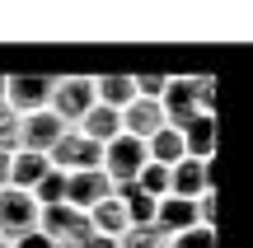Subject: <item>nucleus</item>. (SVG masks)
Masks as SVG:
<instances>
[{
	"mask_svg": "<svg viewBox=\"0 0 253 248\" xmlns=\"http://www.w3.org/2000/svg\"><path fill=\"white\" fill-rule=\"evenodd\" d=\"M38 234H47L52 248H80L94 230H89V215L84 211L56 202V206H38Z\"/></svg>",
	"mask_w": 253,
	"mask_h": 248,
	"instance_id": "f257e3e1",
	"label": "nucleus"
},
{
	"mask_svg": "<svg viewBox=\"0 0 253 248\" xmlns=\"http://www.w3.org/2000/svg\"><path fill=\"white\" fill-rule=\"evenodd\" d=\"M145 164H150V159H145V141H136V136H113L108 145H103V159H99L108 183H136V174H141Z\"/></svg>",
	"mask_w": 253,
	"mask_h": 248,
	"instance_id": "f03ea898",
	"label": "nucleus"
},
{
	"mask_svg": "<svg viewBox=\"0 0 253 248\" xmlns=\"http://www.w3.org/2000/svg\"><path fill=\"white\" fill-rule=\"evenodd\" d=\"M38 230V202L19 187H0V244H14Z\"/></svg>",
	"mask_w": 253,
	"mask_h": 248,
	"instance_id": "7ed1b4c3",
	"label": "nucleus"
},
{
	"mask_svg": "<svg viewBox=\"0 0 253 248\" xmlns=\"http://www.w3.org/2000/svg\"><path fill=\"white\" fill-rule=\"evenodd\" d=\"M89 108H94V84L84 80V75H61V80H52V103H47V112H56L66 127H75Z\"/></svg>",
	"mask_w": 253,
	"mask_h": 248,
	"instance_id": "20e7f679",
	"label": "nucleus"
},
{
	"mask_svg": "<svg viewBox=\"0 0 253 248\" xmlns=\"http://www.w3.org/2000/svg\"><path fill=\"white\" fill-rule=\"evenodd\" d=\"M99 159H103V145L84 141L80 131H66V136L47 150V164H52L56 174H84V169H99Z\"/></svg>",
	"mask_w": 253,
	"mask_h": 248,
	"instance_id": "39448f33",
	"label": "nucleus"
},
{
	"mask_svg": "<svg viewBox=\"0 0 253 248\" xmlns=\"http://www.w3.org/2000/svg\"><path fill=\"white\" fill-rule=\"evenodd\" d=\"M52 103V80L47 75H5V108L28 117V112H42Z\"/></svg>",
	"mask_w": 253,
	"mask_h": 248,
	"instance_id": "423d86ee",
	"label": "nucleus"
},
{
	"mask_svg": "<svg viewBox=\"0 0 253 248\" xmlns=\"http://www.w3.org/2000/svg\"><path fill=\"white\" fill-rule=\"evenodd\" d=\"M202 192H216V169H211V159H178V164L169 169V197L197 202Z\"/></svg>",
	"mask_w": 253,
	"mask_h": 248,
	"instance_id": "0eeeda50",
	"label": "nucleus"
},
{
	"mask_svg": "<svg viewBox=\"0 0 253 248\" xmlns=\"http://www.w3.org/2000/svg\"><path fill=\"white\" fill-rule=\"evenodd\" d=\"M66 122L56 117V112H28V117H19V150H33V155H47V150L56 145V141L66 136Z\"/></svg>",
	"mask_w": 253,
	"mask_h": 248,
	"instance_id": "6e6552de",
	"label": "nucleus"
},
{
	"mask_svg": "<svg viewBox=\"0 0 253 248\" xmlns=\"http://www.w3.org/2000/svg\"><path fill=\"white\" fill-rule=\"evenodd\" d=\"M113 197V183L103 178V169H84V174H66V206H75V211L89 215L99 202H108Z\"/></svg>",
	"mask_w": 253,
	"mask_h": 248,
	"instance_id": "1a4fd4ad",
	"label": "nucleus"
},
{
	"mask_svg": "<svg viewBox=\"0 0 253 248\" xmlns=\"http://www.w3.org/2000/svg\"><path fill=\"white\" fill-rule=\"evenodd\" d=\"M160 112H164V127H173V131H183L192 117H197V99H192V80L188 75H178V80H169L164 84V94H160Z\"/></svg>",
	"mask_w": 253,
	"mask_h": 248,
	"instance_id": "9d476101",
	"label": "nucleus"
},
{
	"mask_svg": "<svg viewBox=\"0 0 253 248\" xmlns=\"http://www.w3.org/2000/svg\"><path fill=\"white\" fill-rule=\"evenodd\" d=\"M183 136V159H216V112H197Z\"/></svg>",
	"mask_w": 253,
	"mask_h": 248,
	"instance_id": "9b49d317",
	"label": "nucleus"
},
{
	"mask_svg": "<svg viewBox=\"0 0 253 248\" xmlns=\"http://www.w3.org/2000/svg\"><path fill=\"white\" fill-rule=\"evenodd\" d=\"M160 127H164V112H160V103H155V99H131L122 108V136L150 141Z\"/></svg>",
	"mask_w": 253,
	"mask_h": 248,
	"instance_id": "f8f14e48",
	"label": "nucleus"
},
{
	"mask_svg": "<svg viewBox=\"0 0 253 248\" xmlns=\"http://www.w3.org/2000/svg\"><path fill=\"white\" fill-rule=\"evenodd\" d=\"M71 131H80V136L94 141V145H108L113 136H122V112H113V108H103V103H94V108L84 112Z\"/></svg>",
	"mask_w": 253,
	"mask_h": 248,
	"instance_id": "ddd939ff",
	"label": "nucleus"
},
{
	"mask_svg": "<svg viewBox=\"0 0 253 248\" xmlns=\"http://www.w3.org/2000/svg\"><path fill=\"white\" fill-rule=\"evenodd\" d=\"M192 225H197V206L192 202H183V197H160L155 202V230H164L169 239L192 230Z\"/></svg>",
	"mask_w": 253,
	"mask_h": 248,
	"instance_id": "4468645a",
	"label": "nucleus"
},
{
	"mask_svg": "<svg viewBox=\"0 0 253 248\" xmlns=\"http://www.w3.org/2000/svg\"><path fill=\"white\" fill-rule=\"evenodd\" d=\"M47 155H33V150H14L9 155V187H19V192H33L38 183L47 178Z\"/></svg>",
	"mask_w": 253,
	"mask_h": 248,
	"instance_id": "2eb2a0df",
	"label": "nucleus"
},
{
	"mask_svg": "<svg viewBox=\"0 0 253 248\" xmlns=\"http://www.w3.org/2000/svg\"><path fill=\"white\" fill-rule=\"evenodd\" d=\"M94 103H103V108H113V112H122L126 103L136 99V84H131V75H94Z\"/></svg>",
	"mask_w": 253,
	"mask_h": 248,
	"instance_id": "dca6fc26",
	"label": "nucleus"
},
{
	"mask_svg": "<svg viewBox=\"0 0 253 248\" xmlns=\"http://www.w3.org/2000/svg\"><path fill=\"white\" fill-rule=\"evenodd\" d=\"M89 230L94 234H108V239H118V234L131 230V220H126V206L118 202V197H108V202H99L89 211Z\"/></svg>",
	"mask_w": 253,
	"mask_h": 248,
	"instance_id": "f3484780",
	"label": "nucleus"
},
{
	"mask_svg": "<svg viewBox=\"0 0 253 248\" xmlns=\"http://www.w3.org/2000/svg\"><path fill=\"white\" fill-rule=\"evenodd\" d=\"M145 159H150V164H164V169H173V164L183 159V136H178L173 127H160L150 141H145Z\"/></svg>",
	"mask_w": 253,
	"mask_h": 248,
	"instance_id": "a211bd4d",
	"label": "nucleus"
},
{
	"mask_svg": "<svg viewBox=\"0 0 253 248\" xmlns=\"http://www.w3.org/2000/svg\"><path fill=\"white\" fill-rule=\"evenodd\" d=\"M118 248H169V234L155 225H131L126 234H118Z\"/></svg>",
	"mask_w": 253,
	"mask_h": 248,
	"instance_id": "6ab92c4d",
	"label": "nucleus"
},
{
	"mask_svg": "<svg viewBox=\"0 0 253 248\" xmlns=\"http://www.w3.org/2000/svg\"><path fill=\"white\" fill-rule=\"evenodd\" d=\"M136 192H145V197H169V169L164 164H145L141 174H136Z\"/></svg>",
	"mask_w": 253,
	"mask_h": 248,
	"instance_id": "aec40b11",
	"label": "nucleus"
},
{
	"mask_svg": "<svg viewBox=\"0 0 253 248\" xmlns=\"http://www.w3.org/2000/svg\"><path fill=\"white\" fill-rule=\"evenodd\" d=\"M28 197H33L38 206H56V202L66 197V174H56V169H47V178H42V183H38V187H33Z\"/></svg>",
	"mask_w": 253,
	"mask_h": 248,
	"instance_id": "412c9836",
	"label": "nucleus"
},
{
	"mask_svg": "<svg viewBox=\"0 0 253 248\" xmlns=\"http://www.w3.org/2000/svg\"><path fill=\"white\" fill-rule=\"evenodd\" d=\"M122 206H126V220H131V225H155V197H145V192H131Z\"/></svg>",
	"mask_w": 253,
	"mask_h": 248,
	"instance_id": "4be33fe9",
	"label": "nucleus"
},
{
	"mask_svg": "<svg viewBox=\"0 0 253 248\" xmlns=\"http://www.w3.org/2000/svg\"><path fill=\"white\" fill-rule=\"evenodd\" d=\"M169 248H216V230H207V225H192V230L173 234Z\"/></svg>",
	"mask_w": 253,
	"mask_h": 248,
	"instance_id": "5701e85b",
	"label": "nucleus"
},
{
	"mask_svg": "<svg viewBox=\"0 0 253 248\" xmlns=\"http://www.w3.org/2000/svg\"><path fill=\"white\" fill-rule=\"evenodd\" d=\"M0 150H5V155L19 150V112H9L5 103H0Z\"/></svg>",
	"mask_w": 253,
	"mask_h": 248,
	"instance_id": "b1692460",
	"label": "nucleus"
},
{
	"mask_svg": "<svg viewBox=\"0 0 253 248\" xmlns=\"http://www.w3.org/2000/svg\"><path fill=\"white\" fill-rule=\"evenodd\" d=\"M192 99H197L202 112H211L216 108V80L211 75H192Z\"/></svg>",
	"mask_w": 253,
	"mask_h": 248,
	"instance_id": "393cba45",
	"label": "nucleus"
},
{
	"mask_svg": "<svg viewBox=\"0 0 253 248\" xmlns=\"http://www.w3.org/2000/svg\"><path fill=\"white\" fill-rule=\"evenodd\" d=\"M197 225H207V230H216V192H202L197 202Z\"/></svg>",
	"mask_w": 253,
	"mask_h": 248,
	"instance_id": "a878e982",
	"label": "nucleus"
},
{
	"mask_svg": "<svg viewBox=\"0 0 253 248\" xmlns=\"http://www.w3.org/2000/svg\"><path fill=\"white\" fill-rule=\"evenodd\" d=\"M9 248H52V239H47V234H24V239H14V244H9Z\"/></svg>",
	"mask_w": 253,
	"mask_h": 248,
	"instance_id": "bb28decb",
	"label": "nucleus"
},
{
	"mask_svg": "<svg viewBox=\"0 0 253 248\" xmlns=\"http://www.w3.org/2000/svg\"><path fill=\"white\" fill-rule=\"evenodd\" d=\"M80 248H118V239H108V234H89Z\"/></svg>",
	"mask_w": 253,
	"mask_h": 248,
	"instance_id": "cd10ccee",
	"label": "nucleus"
},
{
	"mask_svg": "<svg viewBox=\"0 0 253 248\" xmlns=\"http://www.w3.org/2000/svg\"><path fill=\"white\" fill-rule=\"evenodd\" d=\"M0 187H9V155L0 150Z\"/></svg>",
	"mask_w": 253,
	"mask_h": 248,
	"instance_id": "c85d7f7f",
	"label": "nucleus"
},
{
	"mask_svg": "<svg viewBox=\"0 0 253 248\" xmlns=\"http://www.w3.org/2000/svg\"><path fill=\"white\" fill-rule=\"evenodd\" d=\"M0 103H5V75H0Z\"/></svg>",
	"mask_w": 253,
	"mask_h": 248,
	"instance_id": "c756f323",
	"label": "nucleus"
},
{
	"mask_svg": "<svg viewBox=\"0 0 253 248\" xmlns=\"http://www.w3.org/2000/svg\"><path fill=\"white\" fill-rule=\"evenodd\" d=\"M0 248H9V244H0Z\"/></svg>",
	"mask_w": 253,
	"mask_h": 248,
	"instance_id": "7c9ffc66",
	"label": "nucleus"
}]
</instances>
